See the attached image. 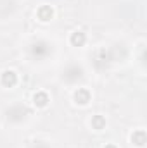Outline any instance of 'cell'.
<instances>
[{
  "label": "cell",
  "instance_id": "cell-1",
  "mask_svg": "<svg viewBox=\"0 0 147 148\" xmlns=\"http://www.w3.org/2000/svg\"><path fill=\"white\" fill-rule=\"evenodd\" d=\"M49 52H50V47H49L47 41H37V43H33V47H31V53H33V57H37V59H45V57L49 55Z\"/></svg>",
  "mask_w": 147,
  "mask_h": 148
},
{
  "label": "cell",
  "instance_id": "cell-2",
  "mask_svg": "<svg viewBox=\"0 0 147 148\" xmlns=\"http://www.w3.org/2000/svg\"><path fill=\"white\" fill-rule=\"evenodd\" d=\"M28 115V110L24 109V107H21V105H16V107H12L10 110L7 112V117L10 119V121H21V119H24Z\"/></svg>",
  "mask_w": 147,
  "mask_h": 148
},
{
  "label": "cell",
  "instance_id": "cell-3",
  "mask_svg": "<svg viewBox=\"0 0 147 148\" xmlns=\"http://www.w3.org/2000/svg\"><path fill=\"white\" fill-rule=\"evenodd\" d=\"M83 76V71H81V67H78V66H69L68 69H66V73H64V77H66V81H69V83H73L76 79H80Z\"/></svg>",
  "mask_w": 147,
  "mask_h": 148
},
{
  "label": "cell",
  "instance_id": "cell-4",
  "mask_svg": "<svg viewBox=\"0 0 147 148\" xmlns=\"http://www.w3.org/2000/svg\"><path fill=\"white\" fill-rule=\"evenodd\" d=\"M74 100H76V103H80V105H87V103L90 102V93H88V90L80 88V90L74 93Z\"/></svg>",
  "mask_w": 147,
  "mask_h": 148
},
{
  "label": "cell",
  "instance_id": "cell-5",
  "mask_svg": "<svg viewBox=\"0 0 147 148\" xmlns=\"http://www.w3.org/2000/svg\"><path fill=\"white\" fill-rule=\"evenodd\" d=\"M16 81H17V76L12 73V71H5V73L2 74V83L5 84V86H14L16 84Z\"/></svg>",
  "mask_w": 147,
  "mask_h": 148
},
{
  "label": "cell",
  "instance_id": "cell-6",
  "mask_svg": "<svg viewBox=\"0 0 147 148\" xmlns=\"http://www.w3.org/2000/svg\"><path fill=\"white\" fill-rule=\"evenodd\" d=\"M33 100H35V105L37 107H47V103H49V97L43 91H38L37 95L33 97Z\"/></svg>",
  "mask_w": 147,
  "mask_h": 148
},
{
  "label": "cell",
  "instance_id": "cell-7",
  "mask_svg": "<svg viewBox=\"0 0 147 148\" xmlns=\"http://www.w3.org/2000/svg\"><path fill=\"white\" fill-rule=\"evenodd\" d=\"M132 141L137 145V147H144L146 145V133L140 129V131H137V133H133L132 134Z\"/></svg>",
  "mask_w": 147,
  "mask_h": 148
},
{
  "label": "cell",
  "instance_id": "cell-8",
  "mask_svg": "<svg viewBox=\"0 0 147 148\" xmlns=\"http://www.w3.org/2000/svg\"><path fill=\"white\" fill-rule=\"evenodd\" d=\"M71 43H73L74 47H81V45L85 43V35H83L81 31L73 33V36H71Z\"/></svg>",
  "mask_w": 147,
  "mask_h": 148
},
{
  "label": "cell",
  "instance_id": "cell-9",
  "mask_svg": "<svg viewBox=\"0 0 147 148\" xmlns=\"http://www.w3.org/2000/svg\"><path fill=\"white\" fill-rule=\"evenodd\" d=\"M38 17H40V21H49L52 17V9L50 7H42L38 10Z\"/></svg>",
  "mask_w": 147,
  "mask_h": 148
},
{
  "label": "cell",
  "instance_id": "cell-10",
  "mask_svg": "<svg viewBox=\"0 0 147 148\" xmlns=\"http://www.w3.org/2000/svg\"><path fill=\"white\" fill-rule=\"evenodd\" d=\"M92 126H94L95 129H102V127L106 126V119L101 117V115H95V117L92 119Z\"/></svg>",
  "mask_w": 147,
  "mask_h": 148
},
{
  "label": "cell",
  "instance_id": "cell-11",
  "mask_svg": "<svg viewBox=\"0 0 147 148\" xmlns=\"http://www.w3.org/2000/svg\"><path fill=\"white\" fill-rule=\"evenodd\" d=\"M106 148H116V147H114V145H107Z\"/></svg>",
  "mask_w": 147,
  "mask_h": 148
}]
</instances>
